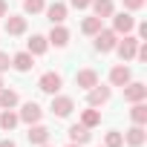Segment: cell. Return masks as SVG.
<instances>
[{"instance_id": "obj_1", "label": "cell", "mask_w": 147, "mask_h": 147, "mask_svg": "<svg viewBox=\"0 0 147 147\" xmlns=\"http://www.w3.org/2000/svg\"><path fill=\"white\" fill-rule=\"evenodd\" d=\"M38 87H40V92H46V95H58V92H61V87H63L61 72H43L40 81H38Z\"/></svg>"}, {"instance_id": "obj_2", "label": "cell", "mask_w": 147, "mask_h": 147, "mask_svg": "<svg viewBox=\"0 0 147 147\" xmlns=\"http://www.w3.org/2000/svg\"><path fill=\"white\" fill-rule=\"evenodd\" d=\"M115 43H118V35H115L113 29H104V26H101V29L95 32V49H98V52H113Z\"/></svg>"}, {"instance_id": "obj_3", "label": "cell", "mask_w": 147, "mask_h": 147, "mask_svg": "<svg viewBox=\"0 0 147 147\" xmlns=\"http://www.w3.org/2000/svg\"><path fill=\"white\" fill-rule=\"evenodd\" d=\"M136 49H138V38H133V35H124V40L115 43V52H118L121 63L133 61V58H136Z\"/></svg>"}, {"instance_id": "obj_4", "label": "cell", "mask_w": 147, "mask_h": 147, "mask_svg": "<svg viewBox=\"0 0 147 147\" xmlns=\"http://www.w3.org/2000/svg\"><path fill=\"white\" fill-rule=\"evenodd\" d=\"M130 81H133V72H130L127 63H115V66L110 69V84H113V87H127Z\"/></svg>"}, {"instance_id": "obj_5", "label": "cell", "mask_w": 147, "mask_h": 147, "mask_svg": "<svg viewBox=\"0 0 147 147\" xmlns=\"http://www.w3.org/2000/svg\"><path fill=\"white\" fill-rule=\"evenodd\" d=\"M110 87H101V84H95L92 90H87V104L90 107H104L107 101H110Z\"/></svg>"}, {"instance_id": "obj_6", "label": "cell", "mask_w": 147, "mask_h": 147, "mask_svg": "<svg viewBox=\"0 0 147 147\" xmlns=\"http://www.w3.org/2000/svg\"><path fill=\"white\" fill-rule=\"evenodd\" d=\"M18 118H20V121H26V124H38V121L43 118V110H40V104H35V101H26V104L20 107Z\"/></svg>"}, {"instance_id": "obj_7", "label": "cell", "mask_w": 147, "mask_h": 147, "mask_svg": "<svg viewBox=\"0 0 147 147\" xmlns=\"http://www.w3.org/2000/svg\"><path fill=\"white\" fill-rule=\"evenodd\" d=\"M72 110H75V101H72L69 95H52V113L58 118H66Z\"/></svg>"}, {"instance_id": "obj_8", "label": "cell", "mask_w": 147, "mask_h": 147, "mask_svg": "<svg viewBox=\"0 0 147 147\" xmlns=\"http://www.w3.org/2000/svg\"><path fill=\"white\" fill-rule=\"evenodd\" d=\"M133 26H136V18H133L130 12H121V15L113 18V32H115V35H130Z\"/></svg>"}, {"instance_id": "obj_9", "label": "cell", "mask_w": 147, "mask_h": 147, "mask_svg": "<svg viewBox=\"0 0 147 147\" xmlns=\"http://www.w3.org/2000/svg\"><path fill=\"white\" fill-rule=\"evenodd\" d=\"M144 98H147V87H144L141 81H130V84L124 87V101L136 104V101H144Z\"/></svg>"}, {"instance_id": "obj_10", "label": "cell", "mask_w": 147, "mask_h": 147, "mask_svg": "<svg viewBox=\"0 0 147 147\" xmlns=\"http://www.w3.org/2000/svg\"><path fill=\"white\" fill-rule=\"evenodd\" d=\"M26 138H29V144L40 147V144H46V141H49V127H43L40 121H38V124H29V133H26Z\"/></svg>"}, {"instance_id": "obj_11", "label": "cell", "mask_w": 147, "mask_h": 147, "mask_svg": "<svg viewBox=\"0 0 147 147\" xmlns=\"http://www.w3.org/2000/svg\"><path fill=\"white\" fill-rule=\"evenodd\" d=\"M95 84H98V72H95V69H78V72H75V87L92 90Z\"/></svg>"}, {"instance_id": "obj_12", "label": "cell", "mask_w": 147, "mask_h": 147, "mask_svg": "<svg viewBox=\"0 0 147 147\" xmlns=\"http://www.w3.org/2000/svg\"><path fill=\"white\" fill-rule=\"evenodd\" d=\"M144 138H147V133H144V124H133V127L124 133V141H127L130 147H141V144H144Z\"/></svg>"}, {"instance_id": "obj_13", "label": "cell", "mask_w": 147, "mask_h": 147, "mask_svg": "<svg viewBox=\"0 0 147 147\" xmlns=\"http://www.w3.org/2000/svg\"><path fill=\"white\" fill-rule=\"evenodd\" d=\"M90 138H92L90 127H84V124H72V127H69V141H72V144H87Z\"/></svg>"}, {"instance_id": "obj_14", "label": "cell", "mask_w": 147, "mask_h": 147, "mask_svg": "<svg viewBox=\"0 0 147 147\" xmlns=\"http://www.w3.org/2000/svg\"><path fill=\"white\" fill-rule=\"evenodd\" d=\"M46 18H49L52 26H55V23H63V20H66V3H58V0H55L52 6H46Z\"/></svg>"}, {"instance_id": "obj_15", "label": "cell", "mask_w": 147, "mask_h": 147, "mask_svg": "<svg viewBox=\"0 0 147 147\" xmlns=\"http://www.w3.org/2000/svg\"><path fill=\"white\" fill-rule=\"evenodd\" d=\"M52 46H66L69 43V29H63L61 23H55L52 26V32H49V38H46Z\"/></svg>"}, {"instance_id": "obj_16", "label": "cell", "mask_w": 147, "mask_h": 147, "mask_svg": "<svg viewBox=\"0 0 147 147\" xmlns=\"http://www.w3.org/2000/svg\"><path fill=\"white\" fill-rule=\"evenodd\" d=\"M6 32L9 35H23L26 32V18L23 15H9L6 18Z\"/></svg>"}, {"instance_id": "obj_17", "label": "cell", "mask_w": 147, "mask_h": 147, "mask_svg": "<svg viewBox=\"0 0 147 147\" xmlns=\"http://www.w3.org/2000/svg\"><path fill=\"white\" fill-rule=\"evenodd\" d=\"M46 49H49V40H46L43 35H32V38H29V46H26L29 55H43Z\"/></svg>"}, {"instance_id": "obj_18", "label": "cell", "mask_w": 147, "mask_h": 147, "mask_svg": "<svg viewBox=\"0 0 147 147\" xmlns=\"http://www.w3.org/2000/svg\"><path fill=\"white\" fill-rule=\"evenodd\" d=\"M35 55H29V52H18L15 58H12V66L18 69V72H29L32 66H35V61H32Z\"/></svg>"}, {"instance_id": "obj_19", "label": "cell", "mask_w": 147, "mask_h": 147, "mask_svg": "<svg viewBox=\"0 0 147 147\" xmlns=\"http://www.w3.org/2000/svg\"><path fill=\"white\" fill-rule=\"evenodd\" d=\"M92 12H95V18H113V0H92Z\"/></svg>"}, {"instance_id": "obj_20", "label": "cell", "mask_w": 147, "mask_h": 147, "mask_svg": "<svg viewBox=\"0 0 147 147\" xmlns=\"http://www.w3.org/2000/svg\"><path fill=\"white\" fill-rule=\"evenodd\" d=\"M18 101L20 98H18L15 90H6V87L0 90V110H12V107H18Z\"/></svg>"}, {"instance_id": "obj_21", "label": "cell", "mask_w": 147, "mask_h": 147, "mask_svg": "<svg viewBox=\"0 0 147 147\" xmlns=\"http://www.w3.org/2000/svg\"><path fill=\"white\" fill-rule=\"evenodd\" d=\"M18 124H20L18 113H12V110H3V113H0V127H3L6 133H12V130H15Z\"/></svg>"}, {"instance_id": "obj_22", "label": "cell", "mask_w": 147, "mask_h": 147, "mask_svg": "<svg viewBox=\"0 0 147 147\" xmlns=\"http://www.w3.org/2000/svg\"><path fill=\"white\" fill-rule=\"evenodd\" d=\"M130 118H133V124H147V104L136 101L133 110H130Z\"/></svg>"}, {"instance_id": "obj_23", "label": "cell", "mask_w": 147, "mask_h": 147, "mask_svg": "<svg viewBox=\"0 0 147 147\" xmlns=\"http://www.w3.org/2000/svg\"><path fill=\"white\" fill-rule=\"evenodd\" d=\"M81 124H84V127H90V130H92V127H98V124H101V113H98L95 107L84 110V113H81Z\"/></svg>"}, {"instance_id": "obj_24", "label": "cell", "mask_w": 147, "mask_h": 147, "mask_svg": "<svg viewBox=\"0 0 147 147\" xmlns=\"http://www.w3.org/2000/svg\"><path fill=\"white\" fill-rule=\"evenodd\" d=\"M98 29H101V18H84V23H81L84 35H95Z\"/></svg>"}, {"instance_id": "obj_25", "label": "cell", "mask_w": 147, "mask_h": 147, "mask_svg": "<svg viewBox=\"0 0 147 147\" xmlns=\"http://www.w3.org/2000/svg\"><path fill=\"white\" fill-rule=\"evenodd\" d=\"M43 9H46L43 0H23V12H26V15H40Z\"/></svg>"}, {"instance_id": "obj_26", "label": "cell", "mask_w": 147, "mask_h": 147, "mask_svg": "<svg viewBox=\"0 0 147 147\" xmlns=\"http://www.w3.org/2000/svg\"><path fill=\"white\" fill-rule=\"evenodd\" d=\"M121 144H124V136L118 130H110L107 138H104V147H121Z\"/></svg>"}, {"instance_id": "obj_27", "label": "cell", "mask_w": 147, "mask_h": 147, "mask_svg": "<svg viewBox=\"0 0 147 147\" xmlns=\"http://www.w3.org/2000/svg\"><path fill=\"white\" fill-rule=\"evenodd\" d=\"M144 3H147V0H124V9H127V12H138Z\"/></svg>"}, {"instance_id": "obj_28", "label": "cell", "mask_w": 147, "mask_h": 147, "mask_svg": "<svg viewBox=\"0 0 147 147\" xmlns=\"http://www.w3.org/2000/svg\"><path fill=\"white\" fill-rule=\"evenodd\" d=\"M9 66H12V58H9L6 52H0V72H6Z\"/></svg>"}, {"instance_id": "obj_29", "label": "cell", "mask_w": 147, "mask_h": 147, "mask_svg": "<svg viewBox=\"0 0 147 147\" xmlns=\"http://www.w3.org/2000/svg\"><path fill=\"white\" fill-rule=\"evenodd\" d=\"M69 3H72V6H75V9H87V6L92 3V0H69Z\"/></svg>"}, {"instance_id": "obj_30", "label": "cell", "mask_w": 147, "mask_h": 147, "mask_svg": "<svg viewBox=\"0 0 147 147\" xmlns=\"http://www.w3.org/2000/svg\"><path fill=\"white\" fill-rule=\"evenodd\" d=\"M147 38V23H138V40Z\"/></svg>"}, {"instance_id": "obj_31", "label": "cell", "mask_w": 147, "mask_h": 147, "mask_svg": "<svg viewBox=\"0 0 147 147\" xmlns=\"http://www.w3.org/2000/svg\"><path fill=\"white\" fill-rule=\"evenodd\" d=\"M0 147H18V144H15L12 138H3V141H0Z\"/></svg>"}, {"instance_id": "obj_32", "label": "cell", "mask_w": 147, "mask_h": 147, "mask_svg": "<svg viewBox=\"0 0 147 147\" xmlns=\"http://www.w3.org/2000/svg\"><path fill=\"white\" fill-rule=\"evenodd\" d=\"M6 9H9V6H6V0H0V18H6Z\"/></svg>"}, {"instance_id": "obj_33", "label": "cell", "mask_w": 147, "mask_h": 147, "mask_svg": "<svg viewBox=\"0 0 147 147\" xmlns=\"http://www.w3.org/2000/svg\"><path fill=\"white\" fill-rule=\"evenodd\" d=\"M66 147H81V144H72V141H69V144H66Z\"/></svg>"}, {"instance_id": "obj_34", "label": "cell", "mask_w": 147, "mask_h": 147, "mask_svg": "<svg viewBox=\"0 0 147 147\" xmlns=\"http://www.w3.org/2000/svg\"><path fill=\"white\" fill-rule=\"evenodd\" d=\"M0 90H3V78H0Z\"/></svg>"}, {"instance_id": "obj_35", "label": "cell", "mask_w": 147, "mask_h": 147, "mask_svg": "<svg viewBox=\"0 0 147 147\" xmlns=\"http://www.w3.org/2000/svg\"><path fill=\"white\" fill-rule=\"evenodd\" d=\"M40 147H49V144H40Z\"/></svg>"}]
</instances>
